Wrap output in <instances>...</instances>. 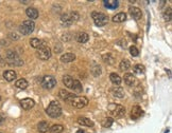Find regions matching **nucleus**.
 Here are the masks:
<instances>
[{"instance_id":"nucleus-1","label":"nucleus","mask_w":172,"mask_h":133,"mask_svg":"<svg viewBox=\"0 0 172 133\" xmlns=\"http://www.w3.org/2000/svg\"><path fill=\"white\" fill-rule=\"evenodd\" d=\"M46 113L51 118L60 117L61 114H62V108H61L60 103L56 101V100H52L49 103L48 108L46 109Z\"/></svg>"},{"instance_id":"nucleus-2","label":"nucleus","mask_w":172,"mask_h":133,"mask_svg":"<svg viewBox=\"0 0 172 133\" xmlns=\"http://www.w3.org/2000/svg\"><path fill=\"white\" fill-rule=\"evenodd\" d=\"M79 19V14L78 12H70V13H64L61 16V21L63 26H70L73 22H75Z\"/></svg>"},{"instance_id":"nucleus-3","label":"nucleus","mask_w":172,"mask_h":133,"mask_svg":"<svg viewBox=\"0 0 172 133\" xmlns=\"http://www.w3.org/2000/svg\"><path fill=\"white\" fill-rule=\"evenodd\" d=\"M109 111L112 113L113 116H115L116 118H121L123 117L125 114V109L123 106H121L119 103H111L109 106Z\"/></svg>"},{"instance_id":"nucleus-4","label":"nucleus","mask_w":172,"mask_h":133,"mask_svg":"<svg viewBox=\"0 0 172 133\" xmlns=\"http://www.w3.org/2000/svg\"><path fill=\"white\" fill-rule=\"evenodd\" d=\"M91 18H93L95 24L97 26H105L107 23V21H109V17L106 15L102 14V13H98V12H93L91 13Z\"/></svg>"},{"instance_id":"nucleus-5","label":"nucleus","mask_w":172,"mask_h":133,"mask_svg":"<svg viewBox=\"0 0 172 133\" xmlns=\"http://www.w3.org/2000/svg\"><path fill=\"white\" fill-rule=\"evenodd\" d=\"M35 29V23L32 20H26L21 23V26H19V31L20 33H23V35H29L34 31Z\"/></svg>"},{"instance_id":"nucleus-6","label":"nucleus","mask_w":172,"mask_h":133,"mask_svg":"<svg viewBox=\"0 0 172 133\" xmlns=\"http://www.w3.org/2000/svg\"><path fill=\"white\" fill-rule=\"evenodd\" d=\"M41 86H43V88L47 89V90L53 89L56 86V79L51 75H46L41 78Z\"/></svg>"},{"instance_id":"nucleus-7","label":"nucleus","mask_w":172,"mask_h":133,"mask_svg":"<svg viewBox=\"0 0 172 133\" xmlns=\"http://www.w3.org/2000/svg\"><path fill=\"white\" fill-rule=\"evenodd\" d=\"M7 60H8L9 65H12V66H21V65H23V60L19 58L18 56H17V54L14 53L13 51L8 52Z\"/></svg>"},{"instance_id":"nucleus-8","label":"nucleus","mask_w":172,"mask_h":133,"mask_svg":"<svg viewBox=\"0 0 172 133\" xmlns=\"http://www.w3.org/2000/svg\"><path fill=\"white\" fill-rule=\"evenodd\" d=\"M71 105L77 109H82L88 105V99L86 97H80V96H75V99L71 101Z\"/></svg>"},{"instance_id":"nucleus-9","label":"nucleus","mask_w":172,"mask_h":133,"mask_svg":"<svg viewBox=\"0 0 172 133\" xmlns=\"http://www.w3.org/2000/svg\"><path fill=\"white\" fill-rule=\"evenodd\" d=\"M37 57L41 60H48L50 57H51V50L49 47H44V48L39 49L37 51Z\"/></svg>"},{"instance_id":"nucleus-10","label":"nucleus","mask_w":172,"mask_h":133,"mask_svg":"<svg viewBox=\"0 0 172 133\" xmlns=\"http://www.w3.org/2000/svg\"><path fill=\"white\" fill-rule=\"evenodd\" d=\"M59 96H60L62 99L65 100V101H70V103L75 99V94L68 92L67 90H65V89H62L60 92H59Z\"/></svg>"},{"instance_id":"nucleus-11","label":"nucleus","mask_w":172,"mask_h":133,"mask_svg":"<svg viewBox=\"0 0 172 133\" xmlns=\"http://www.w3.org/2000/svg\"><path fill=\"white\" fill-rule=\"evenodd\" d=\"M20 106L23 110H30L35 106V101L31 98H25V99L20 100Z\"/></svg>"},{"instance_id":"nucleus-12","label":"nucleus","mask_w":172,"mask_h":133,"mask_svg":"<svg viewBox=\"0 0 172 133\" xmlns=\"http://www.w3.org/2000/svg\"><path fill=\"white\" fill-rule=\"evenodd\" d=\"M142 113H143V111H142L140 106H134L131 110V117L133 119H137V118H139L141 116Z\"/></svg>"},{"instance_id":"nucleus-13","label":"nucleus","mask_w":172,"mask_h":133,"mask_svg":"<svg viewBox=\"0 0 172 133\" xmlns=\"http://www.w3.org/2000/svg\"><path fill=\"white\" fill-rule=\"evenodd\" d=\"M30 44L31 47H33L34 49H38V50L46 47L45 42L43 40H41V39H38V38H32L30 40Z\"/></svg>"},{"instance_id":"nucleus-14","label":"nucleus","mask_w":172,"mask_h":133,"mask_svg":"<svg viewBox=\"0 0 172 133\" xmlns=\"http://www.w3.org/2000/svg\"><path fill=\"white\" fill-rule=\"evenodd\" d=\"M75 59V55L73 53H65L64 55L61 56V61L64 63H69Z\"/></svg>"},{"instance_id":"nucleus-15","label":"nucleus","mask_w":172,"mask_h":133,"mask_svg":"<svg viewBox=\"0 0 172 133\" xmlns=\"http://www.w3.org/2000/svg\"><path fill=\"white\" fill-rule=\"evenodd\" d=\"M3 77L7 81H13L16 79V72L13 70H7L4 71Z\"/></svg>"},{"instance_id":"nucleus-16","label":"nucleus","mask_w":172,"mask_h":133,"mask_svg":"<svg viewBox=\"0 0 172 133\" xmlns=\"http://www.w3.org/2000/svg\"><path fill=\"white\" fill-rule=\"evenodd\" d=\"M75 39H77V41L80 42V43H85V42H87L88 39H89V35L87 33H85V32H81V33L77 34Z\"/></svg>"},{"instance_id":"nucleus-17","label":"nucleus","mask_w":172,"mask_h":133,"mask_svg":"<svg viewBox=\"0 0 172 133\" xmlns=\"http://www.w3.org/2000/svg\"><path fill=\"white\" fill-rule=\"evenodd\" d=\"M26 14L29 18L32 20V19H36L38 17V11L34 7H28L26 10Z\"/></svg>"},{"instance_id":"nucleus-18","label":"nucleus","mask_w":172,"mask_h":133,"mask_svg":"<svg viewBox=\"0 0 172 133\" xmlns=\"http://www.w3.org/2000/svg\"><path fill=\"white\" fill-rule=\"evenodd\" d=\"M129 12H130V14H131V16L133 17L134 19H140L141 18V11L139 10L138 7H130V10H129Z\"/></svg>"},{"instance_id":"nucleus-19","label":"nucleus","mask_w":172,"mask_h":133,"mask_svg":"<svg viewBox=\"0 0 172 133\" xmlns=\"http://www.w3.org/2000/svg\"><path fill=\"white\" fill-rule=\"evenodd\" d=\"M112 93L114 96H116L118 98H123L124 97V90L121 87H115V88L112 89Z\"/></svg>"},{"instance_id":"nucleus-20","label":"nucleus","mask_w":172,"mask_h":133,"mask_svg":"<svg viewBox=\"0 0 172 133\" xmlns=\"http://www.w3.org/2000/svg\"><path fill=\"white\" fill-rule=\"evenodd\" d=\"M124 82L127 84V86H133L135 84V81H136V78H135V76L133 75V74L131 73H127L125 75H124Z\"/></svg>"},{"instance_id":"nucleus-21","label":"nucleus","mask_w":172,"mask_h":133,"mask_svg":"<svg viewBox=\"0 0 172 133\" xmlns=\"http://www.w3.org/2000/svg\"><path fill=\"white\" fill-rule=\"evenodd\" d=\"M103 3L105 4V7L112 9V10L119 7V1H116V0H104Z\"/></svg>"},{"instance_id":"nucleus-22","label":"nucleus","mask_w":172,"mask_h":133,"mask_svg":"<svg viewBox=\"0 0 172 133\" xmlns=\"http://www.w3.org/2000/svg\"><path fill=\"white\" fill-rule=\"evenodd\" d=\"M78 122L80 125L86 126V127H93V126H94L93 120H90L89 118H87V117H79Z\"/></svg>"},{"instance_id":"nucleus-23","label":"nucleus","mask_w":172,"mask_h":133,"mask_svg":"<svg viewBox=\"0 0 172 133\" xmlns=\"http://www.w3.org/2000/svg\"><path fill=\"white\" fill-rule=\"evenodd\" d=\"M37 130L39 133H46L49 131V124L47 122H41L37 125Z\"/></svg>"},{"instance_id":"nucleus-24","label":"nucleus","mask_w":172,"mask_h":133,"mask_svg":"<svg viewBox=\"0 0 172 133\" xmlns=\"http://www.w3.org/2000/svg\"><path fill=\"white\" fill-rule=\"evenodd\" d=\"M125 19H127V15H125V13H122V12H121V13H118V14H116L114 17H113V21L120 23V22L125 21Z\"/></svg>"},{"instance_id":"nucleus-25","label":"nucleus","mask_w":172,"mask_h":133,"mask_svg":"<svg viewBox=\"0 0 172 133\" xmlns=\"http://www.w3.org/2000/svg\"><path fill=\"white\" fill-rule=\"evenodd\" d=\"M109 79H111V81H112L113 84L115 86H119L120 84H121V77H120L118 74L116 73H112L111 75H109Z\"/></svg>"},{"instance_id":"nucleus-26","label":"nucleus","mask_w":172,"mask_h":133,"mask_svg":"<svg viewBox=\"0 0 172 133\" xmlns=\"http://www.w3.org/2000/svg\"><path fill=\"white\" fill-rule=\"evenodd\" d=\"M15 86L18 89L23 90V89H26L27 87H28V81H27L25 78H20V79H18V80H16Z\"/></svg>"},{"instance_id":"nucleus-27","label":"nucleus","mask_w":172,"mask_h":133,"mask_svg":"<svg viewBox=\"0 0 172 133\" xmlns=\"http://www.w3.org/2000/svg\"><path fill=\"white\" fill-rule=\"evenodd\" d=\"M63 82H64V85L66 86L67 88L71 89L72 84H73V78L71 77V76H69V75H65V76L63 77Z\"/></svg>"},{"instance_id":"nucleus-28","label":"nucleus","mask_w":172,"mask_h":133,"mask_svg":"<svg viewBox=\"0 0 172 133\" xmlns=\"http://www.w3.org/2000/svg\"><path fill=\"white\" fill-rule=\"evenodd\" d=\"M63 131H64V127L62 125H53L49 129V132L50 133H63Z\"/></svg>"},{"instance_id":"nucleus-29","label":"nucleus","mask_w":172,"mask_h":133,"mask_svg":"<svg viewBox=\"0 0 172 133\" xmlns=\"http://www.w3.org/2000/svg\"><path fill=\"white\" fill-rule=\"evenodd\" d=\"M130 66H131V63H130V61H129L127 59L121 60V63H120L119 65V68L121 71H127L130 69Z\"/></svg>"},{"instance_id":"nucleus-30","label":"nucleus","mask_w":172,"mask_h":133,"mask_svg":"<svg viewBox=\"0 0 172 133\" xmlns=\"http://www.w3.org/2000/svg\"><path fill=\"white\" fill-rule=\"evenodd\" d=\"M71 89H72L75 92H81V91H82V84L79 80H77V79H73V84H72Z\"/></svg>"},{"instance_id":"nucleus-31","label":"nucleus","mask_w":172,"mask_h":133,"mask_svg":"<svg viewBox=\"0 0 172 133\" xmlns=\"http://www.w3.org/2000/svg\"><path fill=\"white\" fill-rule=\"evenodd\" d=\"M102 59H103V61L107 63L109 65H113L114 61H115V59L112 56V54H104V55L102 56Z\"/></svg>"},{"instance_id":"nucleus-32","label":"nucleus","mask_w":172,"mask_h":133,"mask_svg":"<svg viewBox=\"0 0 172 133\" xmlns=\"http://www.w3.org/2000/svg\"><path fill=\"white\" fill-rule=\"evenodd\" d=\"M113 122H114L113 118L106 117V118H104V119L102 120V126H103L104 128H109V127H111V126L113 125Z\"/></svg>"},{"instance_id":"nucleus-33","label":"nucleus","mask_w":172,"mask_h":133,"mask_svg":"<svg viewBox=\"0 0 172 133\" xmlns=\"http://www.w3.org/2000/svg\"><path fill=\"white\" fill-rule=\"evenodd\" d=\"M164 18L166 21H171L172 19V14H171V9L170 7H168L166 11L164 12Z\"/></svg>"},{"instance_id":"nucleus-34","label":"nucleus","mask_w":172,"mask_h":133,"mask_svg":"<svg viewBox=\"0 0 172 133\" xmlns=\"http://www.w3.org/2000/svg\"><path fill=\"white\" fill-rule=\"evenodd\" d=\"M134 72L137 74H143L146 72V69H145V66L142 65H136L134 66Z\"/></svg>"},{"instance_id":"nucleus-35","label":"nucleus","mask_w":172,"mask_h":133,"mask_svg":"<svg viewBox=\"0 0 172 133\" xmlns=\"http://www.w3.org/2000/svg\"><path fill=\"white\" fill-rule=\"evenodd\" d=\"M130 53H131V55L134 56V57H136V56L139 55V51L137 50V48H136V47H134V45L130 47Z\"/></svg>"},{"instance_id":"nucleus-36","label":"nucleus","mask_w":172,"mask_h":133,"mask_svg":"<svg viewBox=\"0 0 172 133\" xmlns=\"http://www.w3.org/2000/svg\"><path fill=\"white\" fill-rule=\"evenodd\" d=\"M93 74H94L95 76L100 75V74H101V68L99 66H95L94 68H93Z\"/></svg>"},{"instance_id":"nucleus-37","label":"nucleus","mask_w":172,"mask_h":133,"mask_svg":"<svg viewBox=\"0 0 172 133\" xmlns=\"http://www.w3.org/2000/svg\"><path fill=\"white\" fill-rule=\"evenodd\" d=\"M4 122H5V117H4V115L2 113H0V126L3 125Z\"/></svg>"},{"instance_id":"nucleus-38","label":"nucleus","mask_w":172,"mask_h":133,"mask_svg":"<svg viewBox=\"0 0 172 133\" xmlns=\"http://www.w3.org/2000/svg\"><path fill=\"white\" fill-rule=\"evenodd\" d=\"M78 133H84V131H83V130H79Z\"/></svg>"},{"instance_id":"nucleus-39","label":"nucleus","mask_w":172,"mask_h":133,"mask_svg":"<svg viewBox=\"0 0 172 133\" xmlns=\"http://www.w3.org/2000/svg\"><path fill=\"white\" fill-rule=\"evenodd\" d=\"M0 100H1V96H0Z\"/></svg>"}]
</instances>
